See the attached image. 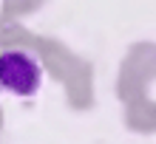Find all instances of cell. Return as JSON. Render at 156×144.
I'll list each match as a JSON object with an SVG mask.
<instances>
[{
	"instance_id": "cell-1",
	"label": "cell",
	"mask_w": 156,
	"mask_h": 144,
	"mask_svg": "<svg viewBox=\"0 0 156 144\" xmlns=\"http://www.w3.org/2000/svg\"><path fill=\"white\" fill-rule=\"evenodd\" d=\"M43 79V71L37 59L26 51H3L0 54V88L14 96H31L37 93Z\"/></svg>"
}]
</instances>
